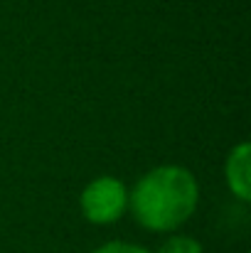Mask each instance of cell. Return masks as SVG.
Returning a JSON list of instances; mask_svg holds the SVG:
<instances>
[{
	"instance_id": "obj_1",
	"label": "cell",
	"mask_w": 251,
	"mask_h": 253,
	"mask_svg": "<svg viewBox=\"0 0 251 253\" xmlns=\"http://www.w3.org/2000/svg\"><path fill=\"white\" fill-rule=\"evenodd\" d=\"M200 204V184L182 165H158L148 169L133 189H128V209L133 219L153 234H172Z\"/></svg>"
},
{
	"instance_id": "obj_3",
	"label": "cell",
	"mask_w": 251,
	"mask_h": 253,
	"mask_svg": "<svg viewBox=\"0 0 251 253\" xmlns=\"http://www.w3.org/2000/svg\"><path fill=\"white\" fill-rule=\"evenodd\" d=\"M249 143L242 140L239 145H234L227 155V163H224V179H227V187L229 192L239 199V202H249L251 197V179H249Z\"/></svg>"
},
{
	"instance_id": "obj_2",
	"label": "cell",
	"mask_w": 251,
	"mask_h": 253,
	"mask_svg": "<svg viewBox=\"0 0 251 253\" xmlns=\"http://www.w3.org/2000/svg\"><path fill=\"white\" fill-rule=\"evenodd\" d=\"M79 209H82L84 219L94 226L116 224L128 211V187L118 177L101 174L82 189Z\"/></svg>"
},
{
	"instance_id": "obj_5",
	"label": "cell",
	"mask_w": 251,
	"mask_h": 253,
	"mask_svg": "<svg viewBox=\"0 0 251 253\" xmlns=\"http://www.w3.org/2000/svg\"><path fill=\"white\" fill-rule=\"evenodd\" d=\"M94 253H151L143 246H136V244H128V241H108L103 246H99Z\"/></svg>"
},
{
	"instance_id": "obj_4",
	"label": "cell",
	"mask_w": 251,
	"mask_h": 253,
	"mask_svg": "<svg viewBox=\"0 0 251 253\" xmlns=\"http://www.w3.org/2000/svg\"><path fill=\"white\" fill-rule=\"evenodd\" d=\"M155 253H202V244L192 236H185V234H175L163 241V246Z\"/></svg>"
}]
</instances>
